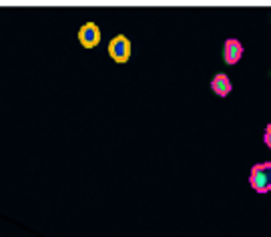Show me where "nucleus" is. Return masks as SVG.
I'll return each mask as SVG.
<instances>
[{
    "label": "nucleus",
    "instance_id": "f257e3e1",
    "mask_svg": "<svg viewBox=\"0 0 271 237\" xmlns=\"http://www.w3.org/2000/svg\"><path fill=\"white\" fill-rule=\"evenodd\" d=\"M249 185L257 193H269L271 191V161L255 163L249 171Z\"/></svg>",
    "mask_w": 271,
    "mask_h": 237
},
{
    "label": "nucleus",
    "instance_id": "f03ea898",
    "mask_svg": "<svg viewBox=\"0 0 271 237\" xmlns=\"http://www.w3.org/2000/svg\"><path fill=\"white\" fill-rule=\"evenodd\" d=\"M131 40L125 36V34H117L115 38H111V42H109V56L115 60V62H119V64H125V62H129V58H131Z\"/></svg>",
    "mask_w": 271,
    "mask_h": 237
},
{
    "label": "nucleus",
    "instance_id": "7ed1b4c3",
    "mask_svg": "<svg viewBox=\"0 0 271 237\" xmlns=\"http://www.w3.org/2000/svg\"><path fill=\"white\" fill-rule=\"evenodd\" d=\"M79 42L85 48H97L101 44V28L97 22H87L79 28Z\"/></svg>",
    "mask_w": 271,
    "mask_h": 237
},
{
    "label": "nucleus",
    "instance_id": "20e7f679",
    "mask_svg": "<svg viewBox=\"0 0 271 237\" xmlns=\"http://www.w3.org/2000/svg\"><path fill=\"white\" fill-rule=\"evenodd\" d=\"M243 56V44L239 38H227L223 44V58L227 64H237Z\"/></svg>",
    "mask_w": 271,
    "mask_h": 237
},
{
    "label": "nucleus",
    "instance_id": "39448f33",
    "mask_svg": "<svg viewBox=\"0 0 271 237\" xmlns=\"http://www.w3.org/2000/svg\"><path fill=\"white\" fill-rule=\"evenodd\" d=\"M211 91H213L217 97L225 99V97L233 91V83H231V78H229L227 74L219 72V74H215V76H213V81H211Z\"/></svg>",
    "mask_w": 271,
    "mask_h": 237
},
{
    "label": "nucleus",
    "instance_id": "423d86ee",
    "mask_svg": "<svg viewBox=\"0 0 271 237\" xmlns=\"http://www.w3.org/2000/svg\"><path fill=\"white\" fill-rule=\"evenodd\" d=\"M263 141H265V145L271 149V125L265 127V133H263Z\"/></svg>",
    "mask_w": 271,
    "mask_h": 237
}]
</instances>
